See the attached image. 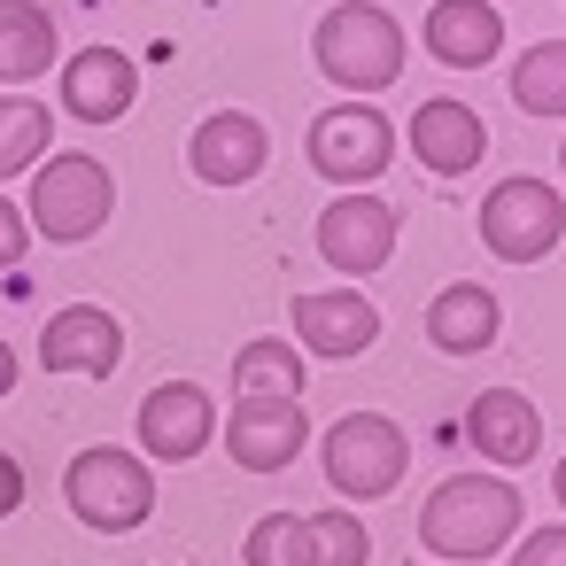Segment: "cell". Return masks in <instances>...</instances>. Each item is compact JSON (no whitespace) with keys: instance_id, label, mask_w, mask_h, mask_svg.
Instances as JSON below:
<instances>
[{"instance_id":"obj_4","label":"cell","mask_w":566,"mask_h":566,"mask_svg":"<svg viewBox=\"0 0 566 566\" xmlns=\"http://www.w3.org/2000/svg\"><path fill=\"white\" fill-rule=\"evenodd\" d=\"M63 496H71V512H78L86 527H102V535H133V527L156 512V465H148L140 450L94 442V450L71 458Z\"/></svg>"},{"instance_id":"obj_2","label":"cell","mask_w":566,"mask_h":566,"mask_svg":"<svg viewBox=\"0 0 566 566\" xmlns=\"http://www.w3.org/2000/svg\"><path fill=\"white\" fill-rule=\"evenodd\" d=\"M109 210H117V179H109L102 156H86V148H55L48 164H32L24 226H32L40 241L78 249V241H94V233L109 226Z\"/></svg>"},{"instance_id":"obj_24","label":"cell","mask_w":566,"mask_h":566,"mask_svg":"<svg viewBox=\"0 0 566 566\" xmlns=\"http://www.w3.org/2000/svg\"><path fill=\"white\" fill-rule=\"evenodd\" d=\"M311 551H318V566H365V558H373V535H365V520L342 504V512H318V520H311Z\"/></svg>"},{"instance_id":"obj_29","label":"cell","mask_w":566,"mask_h":566,"mask_svg":"<svg viewBox=\"0 0 566 566\" xmlns=\"http://www.w3.org/2000/svg\"><path fill=\"white\" fill-rule=\"evenodd\" d=\"M551 496H558V512H566V458H558V473H551Z\"/></svg>"},{"instance_id":"obj_19","label":"cell","mask_w":566,"mask_h":566,"mask_svg":"<svg viewBox=\"0 0 566 566\" xmlns=\"http://www.w3.org/2000/svg\"><path fill=\"white\" fill-rule=\"evenodd\" d=\"M55 55H63V40H55V17L40 0H0V86L48 78Z\"/></svg>"},{"instance_id":"obj_8","label":"cell","mask_w":566,"mask_h":566,"mask_svg":"<svg viewBox=\"0 0 566 566\" xmlns=\"http://www.w3.org/2000/svg\"><path fill=\"white\" fill-rule=\"evenodd\" d=\"M396 233H403L396 202H380V195L357 187V195H342V202L318 210V264H334L342 280H365V272H380L396 256Z\"/></svg>"},{"instance_id":"obj_6","label":"cell","mask_w":566,"mask_h":566,"mask_svg":"<svg viewBox=\"0 0 566 566\" xmlns=\"http://www.w3.org/2000/svg\"><path fill=\"white\" fill-rule=\"evenodd\" d=\"M396 164V125L373 109V102H342L326 117H311V171L342 195L373 187L380 171Z\"/></svg>"},{"instance_id":"obj_1","label":"cell","mask_w":566,"mask_h":566,"mask_svg":"<svg viewBox=\"0 0 566 566\" xmlns=\"http://www.w3.org/2000/svg\"><path fill=\"white\" fill-rule=\"evenodd\" d=\"M520 489L504 473H450L427 504H419V543L434 551V566H473L496 558L520 535Z\"/></svg>"},{"instance_id":"obj_14","label":"cell","mask_w":566,"mask_h":566,"mask_svg":"<svg viewBox=\"0 0 566 566\" xmlns=\"http://www.w3.org/2000/svg\"><path fill=\"white\" fill-rule=\"evenodd\" d=\"M419 40L442 71H489L504 55V17H496V0H434Z\"/></svg>"},{"instance_id":"obj_27","label":"cell","mask_w":566,"mask_h":566,"mask_svg":"<svg viewBox=\"0 0 566 566\" xmlns=\"http://www.w3.org/2000/svg\"><path fill=\"white\" fill-rule=\"evenodd\" d=\"M17 504H24V465H17L9 450H0V520H9Z\"/></svg>"},{"instance_id":"obj_30","label":"cell","mask_w":566,"mask_h":566,"mask_svg":"<svg viewBox=\"0 0 566 566\" xmlns=\"http://www.w3.org/2000/svg\"><path fill=\"white\" fill-rule=\"evenodd\" d=\"M558 164H566V140H558Z\"/></svg>"},{"instance_id":"obj_17","label":"cell","mask_w":566,"mask_h":566,"mask_svg":"<svg viewBox=\"0 0 566 566\" xmlns=\"http://www.w3.org/2000/svg\"><path fill=\"white\" fill-rule=\"evenodd\" d=\"M465 442L489 458V465H527L543 450V419L520 388H481L473 411H465Z\"/></svg>"},{"instance_id":"obj_3","label":"cell","mask_w":566,"mask_h":566,"mask_svg":"<svg viewBox=\"0 0 566 566\" xmlns=\"http://www.w3.org/2000/svg\"><path fill=\"white\" fill-rule=\"evenodd\" d=\"M311 63L342 94H380V86L403 78V24L380 9V0H342V9H326L318 32H311Z\"/></svg>"},{"instance_id":"obj_11","label":"cell","mask_w":566,"mask_h":566,"mask_svg":"<svg viewBox=\"0 0 566 566\" xmlns=\"http://www.w3.org/2000/svg\"><path fill=\"white\" fill-rule=\"evenodd\" d=\"M303 442H311L303 396H233V411H226V450H233L241 473H280V465H295Z\"/></svg>"},{"instance_id":"obj_10","label":"cell","mask_w":566,"mask_h":566,"mask_svg":"<svg viewBox=\"0 0 566 566\" xmlns=\"http://www.w3.org/2000/svg\"><path fill=\"white\" fill-rule=\"evenodd\" d=\"M287 326H295V349L303 357H334V365H349V357H365L380 342V311L349 280L342 287H318V295H295L287 303Z\"/></svg>"},{"instance_id":"obj_21","label":"cell","mask_w":566,"mask_h":566,"mask_svg":"<svg viewBox=\"0 0 566 566\" xmlns=\"http://www.w3.org/2000/svg\"><path fill=\"white\" fill-rule=\"evenodd\" d=\"M233 396H303V349L287 334H256L233 357Z\"/></svg>"},{"instance_id":"obj_23","label":"cell","mask_w":566,"mask_h":566,"mask_svg":"<svg viewBox=\"0 0 566 566\" xmlns=\"http://www.w3.org/2000/svg\"><path fill=\"white\" fill-rule=\"evenodd\" d=\"M241 558H249V566H318V551H311V520H303V512H264V520L249 527Z\"/></svg>"},{"instance_id":"obj_26","label":"cell","mask_w":566,"mask_h":566,"mask_svg":"<svg viewBox=\"0 0 566 566\" xmlns=\"http://www.w3.org/2000/svg\"><path fill=\"white\" fill-rule=\"evenodd\" d=\"M512 566H566V527H535V535L512 551Z\"/></svg>"},{"instance_id":"obj_7","label":"cell","mask_w":566,"mask_h":566,"mask_svg":"<svg viewBox=\"0 0 566 566\" xmlns=\"http://www.w3.org/2000/svg\"><path fill=\"white\" fill-rule=\"evenodd\" d=\"M481 241H489V256H504V264H543V256L566 241V202H558V187H543V179H496L489 202H481Z\"/></svg>"},{"instance_id":"obj_5","label":"cell","mask_w":566,"mask_h":566,"mask_svg":"<svg viewBox=\"0 0 566 566\" xmlns=\"http://www.w3.org/2000/svg\"><path fill=\"white\" fill-rule=\"evenodd\" d=\"M411 465V434L388 411H349L326 427V489L342 504H380Z\"/></svg>"},{"instance_id":"obj_16","label":"cell","mask_w":566,"mask_h":566,"mask_svg":"<svg viewBox=\"0 0 566 566\" xmlns=\"http://www.w3.org/2000/svg\"><path fill=\"white\" fill-rule=\"evenodd\" d=\"M411 156L434 171V179H465L481 156H489V125L458 102V94H434L411 109Z\"/></svg>"},{"instance_id":"obj_9","label":"cell","mask_w":566,"mask_h":566,"mask_svg":"<svg viewBox=\"0 0 566 566\" xmlns=\"http://www.w3.org/2000/svg\"><path fill=\"white\" fill-rule=\"evenodd\" d=\"M140 450H148V465H187V458H202L210 450V434H218V396L202 388V380H164V388H148L140 396Z\"/></svg>"},{"instance_id":"obj_20","label":"cell","mask_w":566,"mask_h":566,"mask_svg":"<svg viewBox=\"0 0 566 566\" xmlns=\"http://www.w3.org/2000/svg\"><path fill=\"white\" fill-rule=\"evenodd\" d=\"M55 156V109L32 94H0V179H17Z\"/></svg>"},{"instance_id":"obj_15","label":"cell","mask_w":566,"mask_h":566,"mask_svg":"<svg viewBox=\"0 0 566 566\" xmlns=\"http://www.w3.org/2000/svg\"><path fill=\"white\" fill-rule=\"evenodd\" d=\"M133 102H140V71L125 48H78L63 63V109L78 125H117Z\"/></svg>"},{"instance_id":"obj_12","label":"cell","mask_w":566,"mask_h":566,"mask_svg":"<svg viewBox=\"0 0 566 566\" xmlns=\"http://www.w3.org/2000/svg\"><path fill=\"white\" fill-rule=\"evenodd\" d=\"M117 365H125V326H117V311L71 303V311L48 318V334H40V373H86V380H109Z\"/></svg>"},{"instance_id":"obj_25","label":"cell","mask_w":566,"mask_h":566,"mask_svg":"<svg viewBox=\"0 0 566 566\" xmlns=\"http://www.w3.org/2000/svg\"><path fill=\"white\" fill-rule=\"evenodd\" d=\"M24 249H32V226H24V210L0 195V272L9 264H24Z\"/></svg>"},{"instance_id":"obj_28","label":"cell","mask_w":566,"mask_h":566,"mask_svg":"<svg viewBox=\"0 0 566 566\" xmlns=\"http://www.w3.org/2000/svg\"><path fill=\"white\" fill-rule=\"evenodd\" d=\"M9 388H17V349L0 342V396H9Z\"/></svg>"},{"instance_id":"obj_22","label":"cell","mask_w":566,"mask_h":566,"mask_svg":"<svg viewBox=\"0 0 566 566\" xmlns=\"http://www.w3.org/2000/svg\"><path fill=\"white\" fill-rule=\"evenodd\" d=\"M512 102L527 117H566V40H535L512 63Z\"/></svg>"},{"instance_id":"obj_13","label":"cell","mask_w":566,"mask_h":566,"mask_svg":"<svg viewBox=\"0 0 566 566\" xmlns=\"http://www.w3.org/2000/svg\"><path fill=\"white\" fill-rule=\"evenodd\" d=\"M187 164L202 187H249L264 164H272V133L249 117V109H210L187 140Z\"/></svg>"},{"instance_id":"obj_31","label":"cell","mask_w":566,"mask_h":566,"mask_svg":"<svg viewBox=\"0 0 566 566\" xmlns=\"http://www.w3.org/2000/svg\"><path fill=\"white\" fill-rule=\"evenodd\" d=\"M419 566H434V558H419Z\"/></svg>"},{"instance_id":"obj_18","label":"cell","mask_w":566,"mask_h":566,"mask_svg":"<svg viewBox=\"0 0 566 566\" xmlns=\"http://www.w3.org/2000/svg\"><path fill=\"white\" fill-rule=\"evenodd\" d=\"M496 334H504V303L489 287H473V280H450L427 303V342L442 357H481V349H496Z\"/></svg>"}]
</instances>
